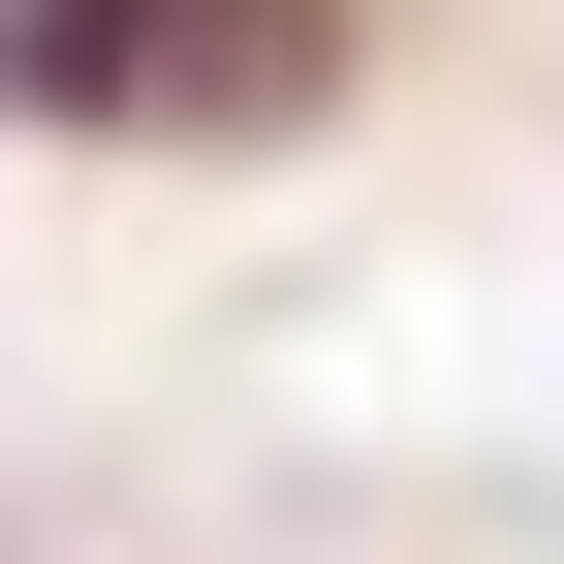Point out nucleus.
<instances>
[{
	"label": "nucleus",
	"mask_w": 564,
	"mask_h": 564,
	"mask_svg": "<svg viewBox=\"0 0 564 564\" xmlns=\"http://www.w3.org/2000/svg\"><path fill=\"white\" fill-rule=\"evenodd\" d=\"M314 0H0V126H282Z\"/></svg>",
	"instance_id": "obj_1"
}]
</instances>
